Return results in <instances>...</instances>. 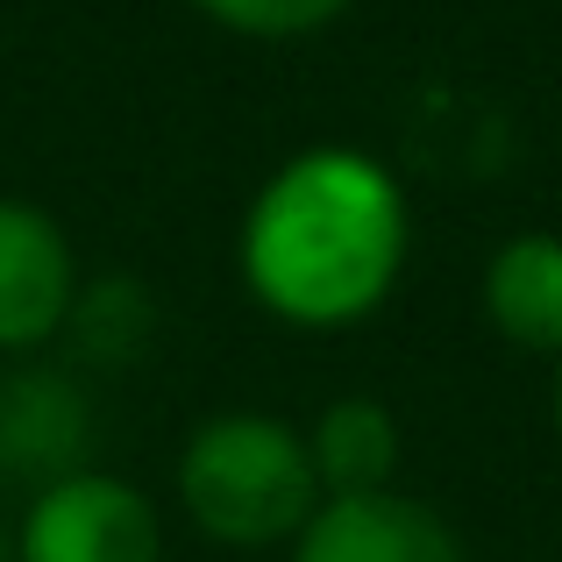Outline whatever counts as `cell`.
Wrapping results in <instances>:
<instances>
[{
  "label": "cell",
  "instance_id": "30bf717a",
  "mask_svg": "<svg viewBox=\"0 0 562 562\" xmlns=\"http://www.w3.org/2000/svg\"><path fill=\"white\" fill-rule=\"evenodd\" d=\"M200 8L243 36H306V29L335 22L349 0H200Z\"/></svg>",
  "mask_w": 562,
  "mask_h": 562
},
{
  "label": "cell",
  "instance_id": "7a4b0ae2",
  "mask_svg": "<svg viewBox=\"0 0 562 562\" xmlns=\"http://www.w3.org/2000/svg\"><path fill=\"white\" fill-rule=\"evenodd\" d=\"M179 492H186L192 520L214 541H235V549L285 541L321 513V477H314L306 441L285 420H263V413L206 420L186 441Z\"/></svg>",
  "mask_w": 562,
  "mask_h": 562
},
{
  "label": "cell",
  "instance_id": "5b68a950",
  "mask_svg": "<svg viewBox=\"0 0 562 562\" xmlns=\"http://www.w3.org/2000/svg\"><path fill=\"white\" fill-rule=\"evenodd\" d=\"M71 249L50 214L0 200V349H29L65 328L71 314Z\"/></svg>",
  "mask_w": 562,
  "mask_h": 562
},
{
  "label": "cell",
  "instance_id": "8992f818",
  "mask_svg": "<svg viewBox=\"0 0 562 562\" xmlns=\"http://www.w3.org/2000/svg\"><path fill=\"white\" fill-rule=\"evenodd\" d=\"M86 456V398L57 371L0 378V477H36L50 492Z\"/></svg>",
  "mask_w": 562,
  "mask_h": 562
},
{
  "label": "cell",
  "instance_id": "277c9868",
  "mask_svg": "<svg viewBox=\"0 0 562 562\" xmlns=\"http://www.w3.org/2000/svg\"><path fill=\"white\" fill-rule=\"evenodd\" d=\"M292 562H463V549L435 506L371 492V498H328L300 527Z\"/></svg>",
  "mask_w": 562,
  "mask_h": 562
},
{
  "label": "cell",
  "instance_id": "8fae6325",
  "mask_svg": "<svg viewBox=\"0 0 562 562\" xmlns=\"http://www.w3.org/2000/svg\"><path fill=\"white\" fill-rule=\"evenodd\" d=\"M555 427H562V371H555Z\"/></svg>",
  "mask_w": 562,
  "mask_h": 562
},
{
  "label": "cell",
  "instance_id": "9c48e42d",
  "mask_svg": "<svg viewBox=\"0 0 562 562\" xmlns=\"http://www.w3.org/2000/svg\"><path fill=\"white\" fill-rule=\"evenodd\" d=\"M150 321H157V306H150V292L136 285V278H100V285H86V292H71V314H65V328H71V342L86 349V357H136L143 342H150Z\"/></svg>",
  "mask_w": 562,
  "mask_h": 562
},
{
  "label": "cell",
  "instance_id": "ba28073f",
  "mask_svg": "<svg viewBox=\"0 0 562 562\" xmlns=\"http://www.w3.org/2000/svg\"><path fill=\"white\" fill-rule=\"evenodd\" d=\"M306 456H314V477L328 484L335 498H371V492H392L398 427H392L384 406H371V398H342V406L321 413Z\"/></svg>",
  "mask_w": 562,
  "mask_h": 562
},
{
  "label": "cell",
  "instance_id": "3957f363",
  "mask_svg": "<svg viewBox=\"0 0 562 562\" xmlns=\"http://www.w3.org/2000/svg\"><path fill=\"white\" fill-rule=\"evenodd\" d=\"M22 562H165V527L136 484L71 470L29 506Z\"/></svg>",
  "mask_w": 562,
  "mask_h": 562
},
{
  "label": "cell",
  "instance_id": "6da1fadb",
  "mask_svg": "<svg viewBox=\"0 0 562 562\" xmlns=\"http://www.w3.org/2000/svg\"><path fill=\"white\" fill-rule=\"evenodd\" d=\"M406 263V192L363 150H306L243 221V278L271 314L342 328L371 314Z\"/></svg>",
  "mask_w": 562,
  "mask_h": 562
},
{
  "label": "cell",
  "instance_id": "52a82bcc",
  "mask_svg": "<svg viewBox=\"0 0 562 562\" xmlns=\"http://www.w3.org/2000/svg\"><path fill=\"white\" fill-rule=\"evenodd\" d=\"M484 314L506 342L562 357V235H513L484 263Z\"/></svg>",
  "mask_w": 562,
  "mask_h": 562
},
{
  "label": "cell",
  "instance_id": "7c38bea8",
  "mask_svg": "<svg viewBox=\"0 0 562 562\" xmlns=\"http://www.w3.org/2000/svg\"><path fill=\"white\" fill-rule=\"evenodd\" d=\"M0 562H8V549H0Z\"/></svg>",
  "mask_w": 562,
  "mask_h": 562
}]
</instances>
